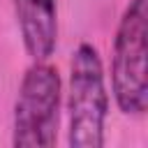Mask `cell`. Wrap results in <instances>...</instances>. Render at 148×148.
<instances>
[{
  "label": "cell",
  "mask_w": 148,
  "mask_h": 148,
  "mask_svg": "<svg viewBox=\"0 0 148 148\" xmlns=\"http://www.w3.org/2000/svg\"><path fill=\"white\" fill-rule=\"evenodd\" d=\"M62 79L49 60L32 62L18 83L12 109L14 148H51L58 141Z\"/></svg>",
  "instance_id": "3957f363"
},
{
  "label": "cell",
  "mask_w": 148,
  "mask_h": 148,
  "mask_svg": "<svg viewBox=\"0 0 148 148\" xmlns=\"http://www.w3.org/2000/svg\"><path fill=\"white\" fill-rule=\"evenodd\" d=\"M111 97L97 46L81 42L69 60L67 79V146L102 148L106 141V120Z\"/></svg>",
  "instance_id": "6da1fadb"
},
{
  "label": "cell",
  "mask_w": 148,
  "mask_h": 148,
  "mask_svg": "<svg viewBox=\"0 0 148 148\" xmlns=\"http://www.w3.org/2000/svg\"><path fill=\"white\" fill-rule=\"evenodd\" d=\"M148 0H127L111 46V95L123 116L148 111Z\"/></svg>",
  "instance_id": "7a4b0ae2"
},
{
  "label": "cell",
  "mask_w": 148,
  "mask_h": 148,
  "mask_svg": "<svg viewBox=\"0 0 148 148\" xmlns=\"http://www.w3.org/2000/svg\"><path fill=\"white\" fill-rule=\"evenodd\" d=\"M12 9L28 58L49 60L58 49V0H12Z\"/></svg>",
  "instance_id": "277c9868"
}]
</instances>
